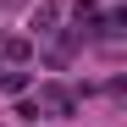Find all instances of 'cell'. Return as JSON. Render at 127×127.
<instances>
[{"label":"cell","instance_id":"2","mask_svg":"<svg viewBox=\"0 0 127 127\" xmlns=\"http://www.w3.org/2000/svg\"><path fill=\"white\" fill-rule=\"evenodd\" d=\"M0 89H6V94H22L28 77H22V72H0Z\"/></svg>","mask_w":127,"mask_h":127},{"label":"cell","instance_id":"1","mask_svg":"<svg viewBox=\"0 0 127 127\" xmlns=\"http://www.w3.org/2000/svg\"><path fill=\"white\" fill-rule=\"evenodd\" d=\"M44 105H50L55 116H66V111H72V94H66V89H55V83H44Z\"/></svg>","mask_w":127,"mask_h":127}]
</instances>
